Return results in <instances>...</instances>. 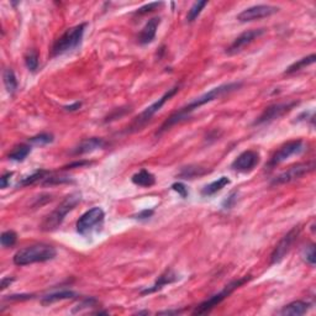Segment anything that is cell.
I'll return each instance as SVG.
<instances>
[{
  "mask_svg": "<svg viewBox=\"0 0 316 316\" xmlns=\"http://www.w3.org/2000/svg\"><path fill=\"white\" fill-rule=\"evenodd\" d=\"M241 86H242V83H241V82H233V83L221 84V86L216 87V88H212L211 91H209L208 93L200 95L199 98H197V99L193 100V102L189 103L188 105H186V106H183L182 109H179L178 111H176L174 114H172L171 116H169L168 119H167L166 121L163 122V125H162L161 128L158 130L157 135H161L162 132H164V131H167L168 128H171L172 126H174V125L179 124V122H182V121H184V120L188 119V117L190 116V114H192L194 110L199 109L200 106L208 104V103L214 102L215 99H219V98L223 97V95L230 94V93H232V92L237 91V89L241 88Z\"/></svg>",
  "mask_w": 316,
  "mask_h": 316,
  "instance_id": "obj_1",
  "label": "cell"
},
{
  "mask_svg": "<svg viewBox=\"0 0 316 316\" xmlns=\"http://www.w3.org/2000/svg\"><path fill=\"white\" fill-rule=\"evenodd\" d=\"M56 256H57V251L53 246L37 243V245L27 246V247L17 251L12 261L16 266H27V264L51 261Z\"/></svg>",
  "mask_w": 316,
  "mask_h": 316,
  "instance_id": "obj_2",
  "label": "cell"
},
{
  "mask_svg": "<svg viewBox=\"0 0 316 316\" xmlns=\"http://www.w3.org/2000/svg\"><path fill=\"white\" fill-rule=\"evenodd\" d=\"M81 199L82 195L79 193H72V194L67 195L63 202L48 216H46L42 225H41V228L43 231H53L60 227L66 215L81 203Z\"/></svg>",
  "mask_w": 316,
  "mask_h": 316,
  "instance_id": "obj_3",
  "label": "cell"
},
{
  "mask_svg": "<svg viewBox=\"0 0 316 316\" xmlns=\"http://www.w3.org/2000/svg\"><path fill=\"white\" fill-rule=\"evenodd\" d=\"M86 27L87 24H81L67 30L62 36H60L55 41L52 50H51V56L52 57H58V56H62L64 53L73 51L74 48L78 47L81 45L82 40H83Z\"/></svg>",
  "mask_w": 316,
  "mask_h": 316,
  "instance_id": "obj_4",
  "label": "cell"
},
{
  "mask_svg": "<svg viewBox=\"0 0 316 316\" xmlns=\"http://www.w3.org/2000/svg\"><path fill=\"white\" fill-rule=\"evenodd\" d=\"M250 279H251V276H245V277H242V278L236 279V281H232L231 283L225 285V288H223L221 292H219L217 294L212 295L211 298H209V299L205 300L204 303H202L200 305H198V307L195 308L194 312H193V314L203 315V314H208V313H210L215 307H217L220 303L223 302L226 298L230 297V295L232 294V293L235 292L236 289H238V288L242 287L243 284L247 283Z\"/></svg>",
  "mask_w": 316,
  "mask_h": 316,
  "instance_id": "obj_5",
  "label": "cell"
},
{
  "mask_svg": "<svg viewBox=\"0 0 316 316\" xmlns=\"http://www.w3.org/2000/svg\"><path fill=\"white\" fill-rule=\"evenodd\" d=\"M105 214L102 208L95 207L84 212L77 221V232L82 236H89L93 231L102 228Z\"/></svg>",
  "mask_w": 316,
  "mask_h": 316,
  "instance_id": "obj_6",
  "label": "cell"
},
{
  "mask_svg": "<svg viewBox=\"0 0 316 316\" xmlns=\"http://www.w3.org/2000/svg\"><path fill=\"white\" fill-rule=\"evenodd\" d=\"M179 88H181V87L176 86V87H173L172 89H168V92H166V93L163 94V97L159 98L157 102H155L152 105H150L148 107H146V109L143 110V111L141 112V114L138 115L137 117H136L135 121L132 122V125L130 126L131 131H137V130H140V128L142 126H145V125L147 124V122L150 121L151 119H152L153 115H155L156 112H158L159 110H161V107L163 106V105L166 104V103L168 102V100L171 99L172 97H174V95L178 93Z\"/></svg>",
  "mask_w": 316,
  "mask_h": 316,
  "instance_id": "obj_7",
  "label": "cell"
},
{
  "mask_svg": "<svg viewBox=\"0 0 316 316\" xmlns=\"http://www.w3.org/2000/svg\"><path fill=\"white\" fill-rule=\"evenodd\" d=\"M300 231L302 227L300 226H294L287 235L283 236L281 241L277 243V246L274 247L273 252L271 254V264H277L279 262H282L285 258L289 251L292 250L293 245L295 243V241L298 240L300 235Z\"/></svg>",
  "mask_w": 316,
  "mask_h": 316,
  "instance_id": "obj_8",
  "label": "cell"
},
{
  "mask_svg": "<svg viewBox=\"0 0 316 316\" xmlns=\"http://www.w3.org/2000/svg\"><path fill=\"white\" fill-rule=\"evenodd\" d=\"M315 163L314 162H307V163H299L295 164V166L290 167L289 169L281 173L279 176H277L276 178L272 181V186H282V184L290 183V182H294L300 179L302 177H304L305 174L310 173V172L314 171Z\"/></svg>",
  "mask_w": 316,
  "mask_h": 316,
  "instance_id": "obj_9",
  "label": "cell"
},
{
  "mask_svg": "<svg viewBox=\"0 0 316 316\" xmlns=\"http://www.w3.org/2000/svg\"><path fill=\"white\" fill-rule=\"evenodd\" d=\"M303 151H304V143H303L302 140L289 141V142H287L285 145L282 146V147L272 156L271 161L268 162V168H273V167L283 163L288 158H290L294 155H299Z\"/></svg>",
  "mask_w": 316,
  "mask_h": 316,
  "instance_id": "obj_10",
  "label": "cell"
},
{
  "mask_svg": "<svg viewBox=\"0 0 316 316\" xmlns=\"http://www.w3.org/2000/svg\"><path fill=\"white\" fill-rule=\"evenodd\" d=\"M298 105V102H290V103H282V104H274L271 106L266 107L261 116L254 121V125H263L268 124V122L274 121V120L279 119L283 116L284 114L289 112L293 107Z\"/></svg>",
  "mask_w": 316,
  "mask_h": 316,
  "instance_id": "obj_11",
  "label": "cell"
},
{
  "mask_svg": "<svg viewBox=\"0 0 316 316\" xmlns=\"http://www.w3.org/2000/svg\"><path fill=\"white\" fill-rule=\"evenodd\" d=\"M279 7L273 5H254V6L247 7L243 11L237 15V20L241 22H250L254 20H261L264 17H269L276 14Z\"/></svg>",
  "mask_w": 316,
  "mask_h": 316,
  "instance_id": "obj_12",
  "label": "cell"
},
{
  "mask_svg": "<svg viewBox=\"0 0 316 316\" xmlns=\"http://www.w3.org/2000/svg\"><path fill=\"white\" fill-rule=\"evenodd\" d=\"M264 32H266L264 29L248 30V31L242 32L238 37L235 38V41H233L230 46H228L227 50H226V53H227V55H236V53L241 52L243 48L247 47L248 45H251L254 40L261 37Z\"/></svg>",
  "mask_w": 316,
  "mask_h": 316,
  "instance_id": "obj_13",
  "label": "cell"
},
{
  "mask_svg": "<svg viewBox=\"0 0 316 316\" xmlns=\"http://www.w3.org/2000/svg\"><path fill=\"white\" fill-rule=\"evenodd\" d=\"M259 163V153L256 151L248 150L241 153L235 161L231 164V168L233 171L241 172V173H247L251 172L257 164Z\"/></svg>",
  "mask_w": 316,
  "mask_h": 316,
  "instance_id": "obj_14",
  "label": "cell"
},
{
  "mask_svg": "<svg viewBox=\"0 0 316 316\" xmlns=\"http://www.w3.org/2000/svg\"><path fill=\"white\" fill-rule=\"evenodd\" d=\"M159 24H161V19L159 17H153V19L148 20L147 24L143 26L141 32L138 33V43L140 45H147V43L152 42L156 37Z\"/></svg>",
  "mask_w": 316,
  "mask_h": 316,
  "instance_id": "obj_15",
  "label": "cell"
},
{
  "mask_svg": "<svg viewBox=\"0 0 316 316\" xmlns=\"http://www.w3.org/2000/svg\"><path fill=\"white\" fill-rule=\"evenodd\" d=\"M105 146V141L103 138L92 137L82 141L78 146L73 150V155H86V153H92L94 151L100 150Z\"/></svg>",
  "mask_w": 316,
  "mask_h": 316,
  "instance_id": "obj_16",
  "label": "cell"
},
{
  "mask_svg": "<svg viewBox=\"0 0 316 316\" xmlns=\"http://www.w3.org/2000/svg\"><path fill=\"white\" fill-rule=\"evenodd\" d=\"M177 279H178V277H177V274L174 273V272L172 271V269H168V271L164 272V273L162 274V276L158 277L157 282H156V283L153 284L152 287H151V288H146V289H143L142 292H141V294L146 295V294H151V293L157 292V290L162 289V288H163L164 285L173 283V282H176Z\"/></svg>",
  "mask_w": 316,
  "mask_h": 316,
  "instance_id": "obj_17",
  "label": "cell"
},
{
  "mask_svg": "<svg viewBox=\"0 0 316 316\" xmlns=\"http://www.w3.org/2000/svg\"><path fill=\"white\" fill-rule=\"evenodd\" d=\"M310 307L312 305L307 302H302V300H297V302H293L290 304L285 305L283 309L281 310V314L284 316L293 315V316H299L304 315L309 312Z\"/></svg>",
  "mask_w": 316,
  "mask_h": 316,
  "instance_id": "obj_18",
  "label": "cell"
},
{
  "mask_svg": "<svg viewBox=\"0 0 316 316\" xmlns=\"http://www.w3.org/2000/svg\"><path fill=\"white\" fill-rule=\"evenodd\" d=\"M133 184L138 187H142V188H148V187H152L156 183V178L151 172H148L147 169H141L140 172L135 173L131 178Z\"/></svg>",
  "mask_w": 316,
  "mask_h": 316,
  "instance_id": "obj_19",
  "label": "cell"
},
{
  "mask_svg": "<svg viewBox=\"0 0 316 316\" xmlns=\"http://www.w3.org/2000/svg\"><path fill=\"white\" fill-rule=\"evenodd\" d=\"M228 184H230V179L227 177H220L217 181H214L210 184H208V186H205L202 190V195L203 197H211V195L216 194L217 192H220V190L225 188Z\"/></svg>",
  "mask_w": 316,
  "mask_h": 316,
  "instance_id": "obj_20",
  "label": "cell"
},
{
  "mask_svg": "<svg viewBox=\"0 0 316 316\" xmlns=\"http://www.w3.org/2000/svg\"><path fill=\"white\" fill-rule=\"evenodd\" d=\"M76 293L72 292V290H61V292H55L51 293V294L45 295V297L41 299V303L43 305L52 304V303L60 302V300H66V299H73L76 298Z\"/></svg>",
  "mask_w": 316,
  "mask_h": 316,
  "instance_id": "obj_21",
  "label": "cell"
},
{
  "mask_svg": "<svg viewBox=\"0 0 316 316\" xmlns=\"http://www.w3.org/2000/svg\"><path fill=\"white\" fill-rule=\"evenodd\" d=\"M31 152V146L26 145V143H20V145L15 146L11 151L7 155V158L10 161H15V162H22L27 156Z\"/></svg>",
  "mask_w": 316,
  "mask_h": 316,
  "instance_id": "obj_22",
  "label": "cell"
},
{
  "mask_svg": "<svg viewBox=\"0 0 316 316\" xmlns=\"http://www.w3.org/2000/svg\"><path fill=\"white\" fill-rule=\"evenodd\" d=\"M2 81H4V86L5 88H6L7 93L14 94L15 92H16L17 86H19V84H17L16 76H15L12 69L10 68L4 69V72H2Z\"/></svg>",
  "mask_w": 316,
  "mask_h": 316,
  "instance_id": "obj_23",
  "label": "cell"
},
{
  "mask_svg": "<svg viewBox=\"0 0 316 316\" xmlns=\"http://www.w3.org/2000/svg\"><path fill=\"white\" fill-rule=\"evenodd\" d=\"M316 60V56L313 53V55L308 56V57H304L302 58V60H299L298 62L293 63L292 66H289L287 68V71H285V74H294L297 73V72L302 71V69L307 68L308 66H310V64H313L315 62Z\"/></svg>",
  "mask_w": 316,
  "mask_h": 316,
  "instance_id": "obj_24",
  "label": "cell"
},
{
  "mask_svg": "<svg viewBox=\"0 0 316 316\" xmlns=\"http://www.w3.org/2000/svg\"><path fill=\"white\" fill-rule=\"evenodd\" d=\"M50 174V172L43 171V169H40V171H36L35 173H32L31 176H27L22 179L19 183V187H26V186H31V184L37 183V182H43L45 181L46 177Z\"/></svg>",
  "mask_w": 316,
  "mask_h": 316,
  "instance_id": "obj_25",
  "label": "cell"
},
{
  "mask_svg": "<svg viewBox=\"0 0 316 316\" xmlns=\"http://www.w3.org/2000/svg\"><path fill=\"white\" fill-rule=\"evenodd\" d=\"M205 173H207V169L202 168V167L189 166V167H184V168L182 169L181 173H179V178L193 179L195 178V177H200Z\"/></svg>",
  "mask_w": 316,
  "mask_h": 316,
  "instance_id": "obj_26",
  "label": "cell"
},
{
  "mask_svg": "<svg viewBox=\"0 0 316 316\" xmlns=\"http://www.w3.org/2000/svg\"><path fill=\"white\" fill-rule=\"evenodd\" d=\"M0 241H1L2 247H5V248L12 247V246H14L17 241V233L12 230L4 231V232L1 233Z\"/></svg>",
  "mask_w": 316,
  "mask_h": 316,
  "instance_id": "obj_27",
  "label": "cell"
},
{
  "mask_svg": "<svg viewBox=\"0 0 316 316\" xmlns=\"http://www.w3.org/2000/svg\"><path fill=\"white\" fill-rule=\"evenodd\" d=\"M208 5V1H198L195 2L194 5H193L192 7H190V10L188 11V15H187V20H188V22H193L195 19H197L198 16L200 15V12L203 11V9H204L205 6Z\"/></svg>",
  "mask_w": 316,
  "mask_h": 316,
  "instance_id": "obj_28",
  "label": "cell"
},
{
  "mask_svg": "<svg viewBox=\"0 0 316 316\" xmlns=\"http://www.w3.org/2000/svg\"><path fill=\"white\" fill-rule=\"evenodd\" d=\"M25 64H26L27 69L31 72H36L38 68V55L35 50L30 51L26 56H25Z\"/></svg>",
  "mask_w": 316,
  "mask_h": 316,
  "instance_id": "obj_29",
  "label": "cell"
},
{
  "mask_svg": "<svg viewBox=\"0 0 316 316\" xmlns=\"http://www.w3.org/2000/svg\"><path fill=\"white\" fill-rule=\"evenodd\" d=\"M303 259L307 262L308 264H310L312 267L315 266V261H316V252H315V245H309L303 250Z\"/></svg>",
  "mask_w": 316,
  "mask_h": 316,
  "instance_id": "obj_30",
  "label": "cell"
},
{
  "mask_svg": "<svg viewBox=\"0 0 316 316\" xmlns=\"http://www.w3.org/2000/svg\"><path fill=\"white\" fill-rule=\"evenodd\" d=\"M53 141V135L51 133H40V135H36L33 137L30 138V142H32L33 145H38V146H43V145H48Z\"/></svg>",
  "mask_w": 316,
  "mask_h": 316,
  "instance_id": "obj_31",
  "label": "cell"
},
{
  "mask_svg": "<svg viewBox=\"0 0 316 316\" xmlns=\"http://www.w3.org/2000/svg\"><path fill=\"white\" fill-rule=\"evenodd\" d=\"M163 2L162 1H156V2H150V4H147V5H145V6H142V7H140V9H137V11L135 12L136 15H146V14H148V12H152V11H155V10H157V9H159V7L161 6H163Z\"/></svg>",
  "mask_w": 316,
  "mask_h": 316,
  "instance_id": "obj_32",
  "label": "cell"
},
{
  "mask_svg": "<svg viewBox=\"0 0 316 316\" xmlns=\"http://www.w3.org/2000/svg\"><path fill=\"white\" fill-rule=\"evenodd\" d=\"M237 195H238L237 190H233V192H231L230 194H228V197L226 198L225 200H223V203H222L223 209H232L233 205L237 203Z\"/></svg>",
  "mask_w": 316,
  "mask_h": 316,
  "instance_id": "obj_33",
  "label": "cell"
},
{
  "mask_svg": "<svg viewBox=\"0 0 316 316\" xmlns=\"http://www.w3.org/2000/svg\"><path fill=\"white\" fill-rule=\"evenodd\" d=\"M172 189L174 190V192H177L178 193L179 195H181L182 198H184V199H186L187 197H188V189H187V187L184 186L183 183H181V182H178V183H174V184H172Z\"/></svg>",
  "mask_w": 316,
  "mask_h": 316,
  "instance_id": "obj_34",
  "label": "cell"
},
{
  "mask_svg": "<svg viewBox=\"0 0 316 316\" xmlns=\"http://www.w3.org/2000/svg\"><path fill=\"white\" fill-rule=\"evenodd\" d=\"M12 176H14V173H11V172L2 174L1 178H0V187H1V189L7 188V186L10 184V178H11Z\"/></svg>",
  "mask_w": 316,
  "mask_h": 316,
  "instance_id": "obj_35",
  "label": "cell"
},
{
  "mask_svg": "<svg viewBox=\"0 0 316 316\" xmlns=\"http://www.w3.org/2000/svg\"><path fill=\"white\" fill-rule=\"evenodd\" d=\"M153 212H155L153 210L146 209V210H142L141 212H138L137 215H135V217L138 220H147V219H150L151 216H152Z\"/></svg>",
  "mask_w": 316,
  "mask_h": 316,
  "instance_id": "obj_36",
  "label": "cell"
},
{
  "mask_svg": "<svg viewBox=\"0 0 316 316\" xmlns=\"http://www.w3.org/2000/svg\"><path fill=\"white\" fill-rule=\"evenodd\" d=\"M33 295H9L7 298H5V300H29L32 299Z\"/></svg>",
  "mask_w": 316,
  "mask_h": 316,
  "instance_id": "obj_37",
  "label": "cell"
},
{
  "mask_svg": "<svg viewBox=\"0 0 316 316\" xmlns=\"http://www.w3.org/2000/svg\"><path fill=\"white\" fill-rule=\"evenodd\" d=\"M87 164H89L88 161H78V162H74V163H71V164H68V166L63 167V169H72V168H74V167H83V166H87Z\"/></svg>",
  "mask_w": 316,
  "mask_h": 316,
  "instance_id": "obj_38",
  "label": "cell"
},
{
  "mask_svg": "<svg viewBox=\"0 0 316 316\" xmlns=\"http://www.w3.org/2000/svg\"><path fill=\"white\" fill-rule=\"evenodd\" d=\"M81 106H82V103L77 102V103H74V104L68 105V106H64L63 109L66 110V111H77V110H78Z\"/></svg>",
  "mask_w": 316,
  "mask_h": 316,
  "instance_id": "obj_39",
  "label": "cell"
},
{
  "mask_svg": "<svg viewBox=\"0 0 316 316\" xmlns=\"http://www.w3.org/2000/svg\"><path fill=\"white\" fill-rule=\"evenodd\" d=\"M14 282V278H10V277H4L1 279V290H4L5 288H7V285H10Z\"/></svg>",
  "mask_w": 316,
  "mask_h": 316,
  "instance_id": "obj_40",
  "label": "cell"
},
{
  "mask_svg": "<svg viewBox=\"0 0 316 316\" xmlns=\"http://www.w3.org/2000/svg\"><path fill=\"white\" fill-rule=\"evenodd\" d=\"M179 313L181 312H178V310H176V312H162V313H159V314H179Z\"/></svg>",
  "mask_w": 316,
  "mask_h": 316,
  "instance_id": "obj_41",
  "label": "cell"
}]
</instances>
